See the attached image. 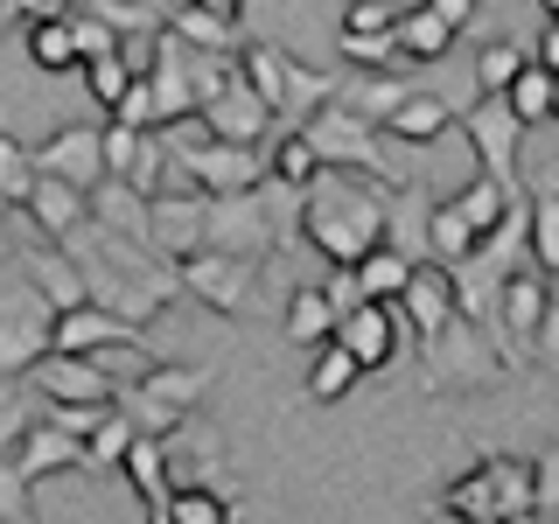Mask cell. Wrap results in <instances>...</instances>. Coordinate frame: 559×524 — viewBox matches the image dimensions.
Segmentation results:
<instances>
[{
    "instance_id": "obj_33",
    "label": "cell",
    "mask_w": 559,
    "mask_h": 524,
    "mask_svg": "<svg viewBox=\"0 0 559 524\" xmlns=\"http://www.w3.org/2000/svg\"><path fill=\"white\" fill-rule=\"evenodd\" d=\"M552 92H559V70H546V63L532 57V63L518 70V84H511L503 98L518 105V119H524V127H546V119H552Z\"/></svg>"
},
{
    "instance_id": "obj_28",
    "label": "cell",
    "mask_w": 559,
    "mask_h": 524,
    "mask_svg": "<svg viewBox=\"0 0 559 524\" xmlns=\"http://www.w3.org/2000/svg\"><path fill=\"white\" fill-rule=\"evenodd\" d=\"M448 127H462V119L448 112V98L419 92V84H413V98H406V105L392 112V133H399V140H413V147H433V140H441Z\"/></svg>"
},
{
    "instance_id": "obj_5",
    "label": "cell",
    "mask_w": 559,
    "mask_h": 524,
    "mask_svg": "<svg viewBox=\"0 0 559 524\" xmlns=\"http://www.w3.org/2000/svg\"><path fill=\"white\" fill-rule=\"evenodd\" d=\"M441 517H468V524H518V517H538V483H532V462L518 454H489L476 462L462 483L433 503Z\"/></svg>"
},
{
    "instance_id": "obj_10",
    "label": "cell",
    "mask_w": 559,
    "mask_h": 524,
    "mask_svg": "<svg viewBox=\"0 0 559 524\" xmlns=\"http://www.w3.org/2000/svg\"><path fill=\"white\" fill-rule=\"evenodd\" d=\"M57 301H49L35 279L14 266V279L0 287V378H22L35 357L57 349Z\"/></svg>"
},
{
    "instance_id": "obj_36",
    "label": "cell",
    "mask_w": 559,
    "mask_h": 524,
    "mask_svg": "<svg viewBox=\"0 0 559 524\" xmlns=\"http://www.w3.org/2000/svg\"><path fill=\"white\" fill-rule=\"evenodd\" d=\"M224 517H231V489H217V483H182L175 489L168 524H224Z\"/></svg>"
},
{
    "instance_id": "obj_30",
    "label": "cell",
    "mask_w": 559,
    "mask_h": 524,
    "mask_svg": "<svg viewBox=\"0 0 559 524\" xmlns=\"http://www.w3.org/2000/svg\"><path fill=\"white\" fill-rule=\"evenodd\" d=\"M357 378H364L357 349H349L343 336H329L322 349H314V364H308V398H343Z\"/></svg>"
},
{
    "instance_id": "obj_17",
    "label": "cell",
    "mask_w": 559,
    "mask_h": 524,
    "mask_svg": "<svg viewBox=\"0 0 559 524\" xmlns=\"http://www.w3.org/2000/svg\"><path fill=\"white\" fill-rule=\"evenodd\" d=\"M203 119H210V133H224V140H252V147H266V140L280 133V112L266 105V92H259L245 70L203 105Z\"/></svg>"
},
{
    "instance_id": "obj_20",
    "label": "cell",
    "mask_w": 559,
    "mask_h": 524,
    "mask_svg": "<svg viewBox=\"0 0 559 524\" xmlns=\"http://www.w3.org/2000/svg\"><path fill=\"white\" fill-rule=\"evenodd\" d=\"M14 259H22V273H28V279H35V287H43L57 308L92 301V287H84V266L70 259V245H57V238H49V245H22Z\"/></svg>"
},
{
    "instance_id": "obj_8",
    "label": "cell",
    "mask_w": 559,
    "mask_h": 524,
    "mask_svg": "<svg viewBox=\"0 0 559 524\" xmlns=\"http://www.w3.org/2000/svg\"><path fill=\"white\" fill-rule=\"evenodd\" d=\"M238 63H245V78L266 92V105L280 112V127H308V119L343 92V78H329V70H308L301 57H287L280 43H245Z\"/></svg>"
},
{
    "instance_id": "obj_18",
    "label": "cell",
    "mask_w": 559,
    "mask_h": 524,
    "mask_svg": "<svg viewBox=\"0 0 559 524\" xmlns=\"http://www.w3.org/2000/svg\"><path fill=\"white\" fill-rule=\"evenodd\" d=\"M35 162H43V175H63L78 189H98L112 175V162H105V127H57L35 147Z\"/></svg>"
},
{
    "instance_id": "obj_27",
    "label": "cell",
    "mask_w": 559,
    "mask_h": 524,
    "mask_svg": "<svg viewBox=\"0 0 559 524\" xmlns=\"http://www.w3.org/2000/svg\"><path fill=\"white\" fill-rule=\"evenodd\" d=\"M266 147H273V182H287V189H308L314 175L329 168V162H322V147L308 140V127H280Z\"/></svg>"
},
{
    "instance_id": "obj_34",
    "label": "cell",
    "mask_w": 559,
    "mask_h": 524,
    "mask_svg": "<svg viewBox=\"0 0 559 524\" xmlns=\"http://www.w3.org/2000/svg\"><path fill=\"white\" fill-rule=\"evenodd\" d=\"M454 203H462V210H468V224H476V231L489 238V231H503V217H511V210H518L524 196H511V189H503L497 175H476V182H468Z\"/></svg>"
},
{
    "instance_id": "obj_38",
    "label": "cell",
    "mask_w": 559,
    "mask_h": 524,
    "mask_svg": "<svg viewBox=\"0 0 559 524\" xmlns=\"http://www.w3.org/2000/svg\"><path fill=\"white\" fill-rule=\"evenodd\" d=\"M532 259L546 273H559V189H538L532 196Z\"/></svg>"
},
{
    "instance_id": "obj_19",
    "label": "cell",
    "mask_w": 559,
    "mask_h": 524,
    "mask_svg": "<svg viewBox=\"0 0 559 524\" xmlns=\"http://www.w3.org/2000/svg\"><path fill=\"white\" fill-rule=\"evenodd\" d=\"M22 217L35 224V231H43V238H70V231H78V224L84 217H92V189H78V182H63V175H43V182H35V196H28V210H22Z\"/></svg>"
},
{
    "instance_id": "obj_21",
    "label": "cell",
    "mask_w": 559,
    "mask_h": 524,
    "mask_svg": "<svg viewBox=\"0 0 559 524\" xmlns=\"http://www.w3.org/2000/svg\"><path fill=\"white\" fill-rule=\"evenodd\" d=\"M127 476L140 489V511H147L154 524H168L175 489H182V483H168V433H140L133 454H127Z\"/></svg>"
},
{
    "instance_id": "obj_6",
    "label": "cell",
    "mask_w": 559,
    "mask_h": 524,
    "mask_svg": "<svg viewBox=\"0 0 559 524\" xmlns=\"http://www.w3.org/2000/svg\"><path fill=\"white\" fill-rule=\"evenodd\" d=\"M419 371H427V392H483V384H497L511 371V357H503V343L462 308L441 336L419 343Z\"/></svg>"
},
{
    "instance_id": "obj_39",
    "label": "cell",
    "mask_w": 559,
    "mask_h": 524,
    "mask_svg": "<svg viewBox=\"0 0 559 524\" xmlns=\"http://www.w3.org/2000/svg\"><path fill=\"white\" fill-rule=\"evenodd\" d=\"M524 63H532V57H524V49L511 43V35H503V43H489L483 57H476V92H511Z\"/></svg>"
},
{
    "instance_id": "obj_4",
    "label": "cell",
    "mask_w": 559,
    "mask_h": 524,
    "mask_svg": "<svg viewBox=\"0 0 559 524\" xmlns=\"http://www.w3.org/2000/svg\"><path fill=\"white\" fill-rule=\"evenodd\" d=\"M168 140H175V162H182V175H189L197 189H210V196H231V189H266V182H273V147H252V140L210 133L203 112L175 119Z\"/></svg>"
},
{
    "instance_id": "obj_42",
    "label": "cell",
    "mask_w": 559,
    "mask_h": 524,
    "mask_svg": "<svg viewBox=\"0 0 559 524\" xmlns=\"http://www.w3.org/2000/svg\"><path fill=\"white\" fill-rule=\"evenodd\" d=\"M532 483H538V517H559V448L532 462Z\"/></svg>"
},
{
    "instance_id": "obj_47",
    "label": "cell",
    "mask_w": 559,
    "mask_h": 524,
    "mask_svg": "<svg viewBox=\"0 0 559 524\" xmlns=\"http://www.w3.org/2000/svg\"><path fill=\"white\" fill-rule=\"evenodd\" d=\"M538 8H546V14H552V22H559V0H538Z\"/></svg>"
},
{
    "instance_id": "obj_23",
    "label": "cell",
    "mask_w": 559,
    "mask_h": 524,
    "mask_svg": "<svg viewBox=\"0 0 559 524\" xmlns=\"http://www.w3.org/2000/svg\"><path fill=\"white\" fill-rule=\"evenodd\" d=\"M454 28L433 0H419V8H399V49H406V63H441L448 49H454Z\"/></svg>"
},
{
    "instance_id": "obj_16",
    "label": "cell",
    "mask_w": 559,
    "mask_h": 524,
    "mask_svg": "<svg viewBox=\"0 0 559 524\" xmlns=\"http://www.w3.org/2000/svg\"><path fill=\"white\" fill-rule=\"evenodd\" d=\"M203 238H210V189H197L182 175V189L154 196V252L189 259V252H203Z\"/></svg>"
},
{
    "instance_id": "obj_9",
    "label": "cell",
    "mask_w": 559,
    "mask_h": 524,
    "mask_svg": "<svg viewBox=\"0 0 559 524\" xmlns=\"http://www.w3.org/2000/svg\"><path fill=\"white\" fill-rule=\"evenodd\" d=\"M210 392V364H154L147 378H133V384H119V406L133 413V427L140 433H182L189 427V413H197V398Z\"/></svg>"
},
{
    "instance_id": "obj_12",
    "label": "cell",
    "mask_w": 559,
    "mask_h": 524,
    "mask_svg": "<svg viewBox=\"0 0 559 524\" xmlns=\"http://www.w3.org/2000/svg\"><path fill=\"white\" fill-rule=\"evenodd\" d=\"M546 308H552V273L538 266V259L503 279V294H497V343H503V357H511V371L524 357H538V322H546Z\"/></svg>"
},
{
    "instance_id": "obj_11",
    "label": "cell",
    "mask_w": 559,
    "mask_h": 524,
    "mask_svg": "<svg viewBox=\"0 0 559 524\" xmlns=\"http://www.w3.org/2000/svg\"><path fill=\"white\" fill-rule=\"evenodd\" d=\"M462 140L476 147L483 175H497L511 196H524V182H518V140H524V119H518L511 98H503V92H483V98L462 112Z\"/></svg>"
},
{
    "instance_id": "obj_7",
    "label": "cell",
    "mask_w": 559,
    "mask_h": 524,
    "mask_svg": "<svg viewBox=\"0 0 559 524\" xmlns=\"http://www.w3.org/2000/svg\"><path fill=\"white\" fill-rule=\"evenodd\" d=\"M84 462H92V441H84V433L57 427V419L28 427L14 448H0V517L28 524V483L35 476H63V468H84Z\"/></svg>"
},
{
    "instance_id": "obj_41",
    "label": "cell",
    "mask_w": 559,
    "mask_h": 524,
    "mask_svg": "<svg viewBox=\"0 0 559 524\" xmlns=\"http://www.w3.org/2000/svg\"><path fill=\"white\" fill-rule=\"evenodd\" d=\"M343 28L349 35H399V8H392V0H349Z\"/></svg>"
},
{
    "instance_id": "obj_35",
    "label": "cell",
    "mask_w": 559,
    "mask_h": 524,
    "mask_svg": "<svg viewBox=\"0 0 559 524\" xmlns=\"http://www.w3.org/2000/svg\"><path fill=\"white\" fill-rule=\"evenodd\" d=\"M168 28H175V35H189L197 49H245L238 22H224V14L197 8V0H189V8H175V14H168Z\"/></svg>"
},
{
    "instance_id": "obj_22",
    "label": "cell",
    "mask_w": 559,
    "mask_h": 524,
    "mask_svg": "<svg viewBox=\"0 0 559 524\" xmlns=\"http://www.w3.org/2000/svg\"><path fill=\"white\" fill-rule=\"evenodd\" d=\"M92 217L112 224V231H133L154 245V196L140 182H127V175H105V182L92 189Z\"/></svg>"
},
{
    "instance_id": "obj_43",
    "label": "cell",
    "mask_w": 559,
    "mask_h": 524,
    "mask_svg": "<svg viewBox=\"0 0 559 524\" xmlns=\"http://www.w3.org/2000/svg\"><path fill=\"white\" fill-rule=\"evenodd\" d=\"M49 14H78V0H8V22H49Z\"/></svg>"
},
{
    "instance_id": "obj_2",
    "label": "cell",
    "mask_w": 559,
    "mask_h": 524,
    "mask_svg": "<svg viewBox=\"0 0 559 524\" xmlns=\"http://www.w3.org/2000/svg\"><path fill=\"white\" fill-rule=\"evenodd\" d=\"M301 238L329 266H364L392 238V182L364 168H322L301 189Z\"/></svg>"
},
{
    "instance_id": "obj_24",
    "label": "cell",
    "mask_w": 559,
    "mask_h": 524,
    "mask_svg": "<svg viewBox=\"0 0 559 524\" xmlns=\"http://www.w3.org/2000/svg\"><path fill=\"white\" fill-rule=\"evenodd\" d=\"M343 329V308H336V294L329 287H294V301H287V322H280V336L287 343H314L322 349L329 336Z\"/></svg>"
},
{
    "instance_id": "obj_37",
    "label": "cell",
    "mask_w": 559,
    "mask_h": 524,
    "mask_svg": "<svg viewBox=\"0 0 559 524\" xmlns=\"http://www.w3.org/2000/svg\"><path fill=\"white\" fill-rule=\"evenodd\" d=\"M133 78H140V70L119 57V49H112V57H92V63H84V92L98 98V112H119V98L133 92Z\"/></svg>"
},
{
    "instance_id": "obj_48",
    "label": "cell",
    "mask_w": 559,
    "mask_h": 524,
    "mask_svg": "<svg viewBox=\"0 0 559 524\" xmlns=\"http://www.w3.org/2000/svg\"><path fill=\"white\" fill-rule=\"evenodd\" d=\"M552 119H559V92H552Z\"/></svg>"
},
{
    "instance_id": "obj_31",
    "label": "cell",
    "mask_w": 559,
    "mask_h": 524,
    "mask_svg": "<svg viewBox=\"0 0 559 524\" xmlns=\"http://www.w3.org/2000/svg\"><path fill=\"white\" fill-rule=\"evenodd\" d=\"M476 245H483V231L468 224V210L462 203H433V266H462V259H476Z\"/></svg>"
},
{
    "instance_id": "obj_13",
    "label": "cell",
    "mask_w": 559,
    "mask_h": 524,
    "mask_svg": "<svg viewBox=\"0 0 559 524\" xmlns=\"http://www.w3.org/2000/svg\"><path fill=\"white\" fill-rule=\"evenodd\" d=\"M273 182L266 189H231L210 196V238L203 252H238V259H266L273 252Z\"/></svg>"
},
{
    "instance_id": "obj_32",
    "label": "cell",
    "mask_w": 559,
    "mask_h": 524,
    "mask_svg": "<svg viewBox=\"0 0 559 524\" xmlns=\"http://www.w3.org/2000/svg\"><path fill=\"white\" fill-rule=\"evenodd\" d=\"M35 182H43L35 147H28V140H0V203H8V210H28Z\"/></svg>"
},
{
    "instance_id": "obj_1",
    "label": "cell",
    "mask_w": 559,
    "mask_h": 524,
    "mask_svg": "<svg viewBox=\"0 0 559 524\" xmlns=\"http://www.w3.org/2000/svg\"><path fill=\"white\" fill-rule=\"evenodd\" d=\"M63 245H70V259L84 266V287H92V301L133 314V322H147V314H162L175 294H189V287H182V259L154 252L147 238L112 231V224H98V217H84Z\"/></svg>"
},
{
    "instance_id": "obj_46",
    "label": "cell",
    "mask_w": 559,
    "mask_h": 524,
    "mask_svg": "<svg viewBox=\"0 0 559 524\" xmlns=\"http://www.w3.org/2000/svg\"><path fill=\"white\" fill-rule=\"evenodd\" d=\"M197 8H210V14H224V22H238V8H245V0H197Z\"/></svg>"
},
{
    "instance_id": "obj_15",
    "label": "cell",
    "mask_w": 559,
    "mask_h": 524,
    "mask_svg": "<svg viewBox=\"0 0 559 524\" xmlns=\"http://www.w3.org/2000/svg\"><path fill=\"white\" fill-rule=\"evenodd\" d=\"M252 279H259V259H238V252H189L182 259V287L197 301H210L217 314H245Z\"/></svg>"
},
{
    "instance_id": "obj_45",
    "label": "cell",
    "mask_w": 559,
    "mask_h": 524,
    "mask_svg": "<svg viewBox=\"0 0 559 524\" xmlns=\"http://www.w3.org/2000/svg\"><path fill=\"white\" fill-rule=\"evenodd\" d=\"M538 63H546V70H559V22H552L546 35H538Z\"/></svg>"
},
{
    "instance_id": "obj_29",
    "label": "cell",
    "mask_w": 559,
    "mask_h": 524,
    "mask_svg": "<svg viewBox=\"0 0 559 524\" xmlns=\"http://www.w3.org/2000/svg\"><path fill=\"white\" fill-rule=\"evenodd\" d=\"M28 57L43 70H84V43L70 14H49V22H28Z\"/></svg>"
},
{
    "instance_id": "obj_26",
    "label": "cell",
    "mask_w": 559,
    "mask_h": 524,
    "mask_svg": "<svg viewBox=\"0 0 559 524\" xmlns=\"http://www.w3.org/2000/svg\"><path fill=\"white\" fill-rule=\"evenodd\" d=\"M413 273H419V259L406 252V245H392V238H384L378 252L357 266V279H364V301H399V294L413 287Z\"/></svg>"
},
{
    "instance_id": "obj_40",
    "label": "cell",
    "mask_w": 559,
    "mask_h": 524,
    "mask_svg": "<svg viewBox=\"0 0 559 524\" xmlns=\"http://www.w3.org/2000/svg\"><path fill=\"white\" fill-rule=\"evenodd\" d=\"M154 127H127V119H105V162H112V175H133L140 162V140H147Z\"/></svg>"
},
{
    "instance_id": "obj_25",
    "label": "cell",
    "mask_w": 559,
    "mask_h": 524,
    "mask_svg": "<svg viewBox=\"0 0 559 524\" xmlns=\"http://www.w3.org/2000/svg\"><path fill=\"white\" fill-rule=\"evenodd\" d=\"M336 98H343V105H357V112H364V119H378V127H392V112L413 98V84L399 78V70H392V78H384V70H364V78H343V92H336Z\"/></svg>"
},
{
    "instance_id": "obj_3",
    "label": "cell",
    "mask_w": 559,
    "mask_h": 524,
    "mask_svg": "<svg viewBox=\"0 0 559 524\" xmlns=\"http://www.w3.org/2000/svg\"><path fill=\"white\" fill-rule=\"evenodd\" d=\"M308 140L322 147V162L329 168H364V175H378V182H413V162H406V147L413 140H399L392 127H378V119H364L357 105H343V98H329L322 112L308 119Z\"/></svg>"
},
{
    "instance_id": "obj_44",
    "label": "cell",
    "mask_w": 559,
    "mask_h": 524,
    "mask_svg": "<svg viewBox=\"0 0 559 524\" xmlns=\"http://www.w3.org/2000/svg\"><path fill=\"white\" fill-rule=\"evenodd\" d=\"M433 8H441L454 28H468V22H476V0H433Z\"/></svg>"
},
{
    "instance_id": "obj_14",
    "label": "cell",
    "mask_w": 559,
    "mask_h": 524,
    "mask_svg": "<svg viewBox=\"0 0 559 524\" xmlns=\"http://www.w3.org/2000/svg\"><path fill=\"white\" fill-rule=\"evenodd\" d=\"M28 378L43 384V398L49 406H112L119 398V378L105 371L98 357H84V349H49V357H35L28 364Z\"/></svg>"
}]
</instances>
